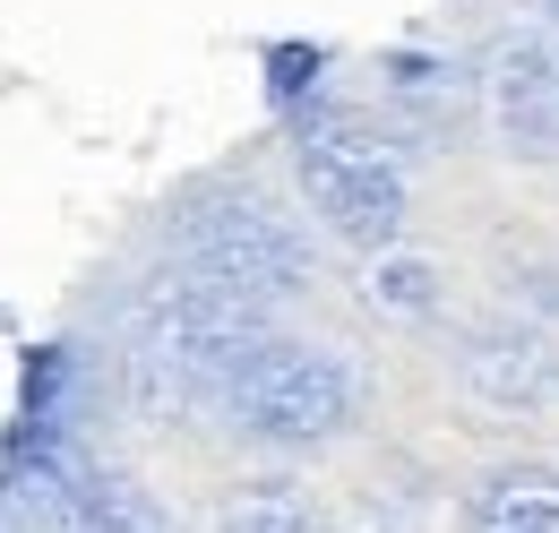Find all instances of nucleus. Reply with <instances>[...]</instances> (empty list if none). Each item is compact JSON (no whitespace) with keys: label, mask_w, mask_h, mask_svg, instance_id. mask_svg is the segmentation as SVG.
Instances as JSON below:
<instances>
[{"label":"nucleus","mask_w":559,"mask_h":533,"mask_svg":"<svg viewBox=\"0 0 559 533\" xmlns=\"http://www.w3.org/2000/svg\"><path fill=\"white\" fill-rule=\"evenodd\" d=\"M465 388L483 404H499V413H516V404H543L551 396V379H559V362H551V344L534 328H508V319H490V328L465 335Z\"/></svg>","instance_id":"423d86ee"},{"label":"nucleus","mask_w":559,"mask_h":533,"mask_svg":"<svg viewBox=\"0 0 559 533\" xmlns=\"http://www.w3.org/2000/svg\"><path fill=\"white\" fill-rule=\"evenodd\" d=\"M52 525H61V533H164V517H155V499H146L139 482H121V473H86L70 499L52 508Z\"/></svg>","instance_id":"6e6552de"},{"label":"nucleus","mask_w":559,"mask_h":533,"mask_svg":"<svg viewBox=\"0 0 559 533\" xmlns=\"http://www.w3.org/2000/svg\"><path fill=\"white\" fill-rule=\"evenodd\" d=\"M465 533H559V473L551 465H499L474 490Z\"/></svg>","instance_id":"0eeeda50"},{"label":"nucleus","mask_w":559,"mask_h":533,"mask_svg":"<svg viewBox=\"0 0 559 533\" xmlns=\"http://www.w3.org/2000/svg\"><path fill=\"white\" fill-rule=\"evenodd\" d=\"M181 275L233 293V301H250V310H267V301H284V293L310 284V241L284 224L276 206L215 199L181 224Z\"/></svg>","instance_id":"7ed1b4c3"},{"label":"nucleus","mask_w":559,"mask_h":533,"mask_svg":"<svg viewBox=\"0 0 559 533\" xmlns=\"http://www.w3.org/2000/svg\"><path fill=\"white\" fill-rule=\"evenodd\" d=\"M259 344H267V310L173 275L130 319V404L146 422H190L199 404L233 396V379Z\"/></svg>","instance_id":"f257e3e1"},{"label":"nucleus","mask_w":559,"mask_h":533,"mask_svg":"<svg viewBox=\"0 0 559 533\" xmlns=\"http://www.w3.org/2000/svg\"><path fill=\"white\" fill-rule=\"evenodd\" d=\"M293 164H301L310 206L328 215V233L370 241V250L396 241V224H405V164H396V146L370 130L361 112L319 104V112L301 121V138H293Z\"/></svg>","instance_id":"f03ea898"},{"label":"nucleus","mask_w":559,"mask_h":533,"mask_svg":"<svg viewBox=\"0 0 559 533\" xmlns=\"http://www.w3.org/2000/svg\"><path fill=\"white\" fill-rule=\"evenodd\" d=\"M361 533H379V525H361ZM388 533H405V525H388Z\"/></svg>","instance_id":"ddd939ff"},{"label":"nucleus","mask_w":559,"mask_h":533,"mask_svg":"<svg viewBox=\"0 0 559 533\" xmlns=\"http://www.w3.org/2000/svg\"><path fill=\"white\" fill-rule=\"evenodd\" d=\"M370 301L396 310V319H421V310L439 301V266L414 259V250H379V259H370Z\"/></svg>","instance_id":"9d476101"},{"label":"nucleus","mask_w":559,"mask_h":533,"mask_svg":"<svg viewBox=\"0 0 559 533\" xmlns=\"http://www.w3.org/2000/svg\"><path fill=\"white\" fill-rule=\"evenodd\" d=\"M233 422L250 430V439H267V448H319V439H336L353 422V379L336 353H319V344H293V335H267L250 362H241V379H233Z\"/></svg>","instance_id":"20e7f679"},{"label":"nucleus","mask_w":559,"mask_h":533,"mask_svg":"<svg viewBox=\"0 0 559 533\" xmlns=\"http://www.w3.org/2000/svg\"><path fill=\"white\" fill-rule=\"evenodd\" d=\"M534 9H543V17H559V0H534Z\"/></svg>","instance_id":"f8f14e48"},{"label":"nucleus","mask_w":559,"mask_h":533,"mask_svg":"<svg viewBox=\"0 0 559 533\" xmlns=\"http://www.w3.org/2000/svg\"><path fill=\"white\" fill-rule=\"evenodd\" d=\"M215 533H328V525H319V508H310V490H301V482L267 473V482H241V490L224 499Z\"/></svg>","instance_id":"1a4fd4ad"},{"label":"nucleus","mask_w":559,"mask_h":533,"mask_svg":"<svg viewBox=\"0 0 559 533\" xmlns=\"http://www.w3.org/2000/svg\"><path fill=\"white\" fill-rule=\"evenodd\" d=\"M388 95L414 112L421 130H448V121H456V69H439V61H396Z\"/></svg>","instance_id":"9b49d317"},{"label":"nucleus","mask_w":559,"mask_h":533,"mask_svg":"<svg viewBox=\"0 0 559 533\" xmlns=\"http://www.w3.org/2000/svg\"><path fill=\"white\" fill-rule=\"evenodd\" d=\"M490 121L516 155H559V52L543 35L490 44Z\"/></svg>","instance_id":"39448f33"}]
</instances>
